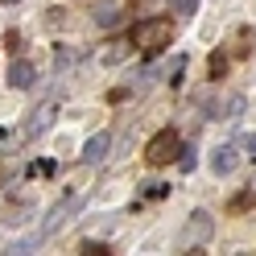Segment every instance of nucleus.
Masks as SVG:
<instances>
[{"label":"nucleus","instance_id":"obj_1","mask_svg":"<svg viewBox=\"0 0 256 256\" xmlns=\"http://www.w3.org/2000/svg\"><path fill=\"white\" fill-rule=\"evenodd\" d=\"M128 42H132V50L157 54V50H166V46L174 42V25H170V21H162V17H145V21H136V25H132Z\"/></svg>","mask_w":256,"mask_h":256},{"label":"nucleus","instance_id":"obj_2","mask_svg":"<svg viewBox=\"0 0 256 256\" xmlns=\"http://www.w3.org/2000/svg\"><path fill=\"white\" fill-rule=\"evenodd\" d=\"M211 236H215V219L206 215V211H190L186 228H182V236H178V252H198Z\"/></svg>","mask_w":256,"mask_h":256},{"label":"nucleus","instance_id":"obj_3","mask_svg":"<svg viewBox=\"0 0 256 256\" xmlns=\"http://www.w3.org/2000/svg\"><path fill=\"white\" fill-rule=\"evenodd\" d=\"M178 153H182V136L174 132V128H162V132L145 145V162L149 166H170V162H178Z\"/></svg>","mask_w":256,"mask_h":256},{"label":"nucleus","instance_id":"obj_4","mask_svg":"<svg viewBox=\"0 0 256 256\" xmlns=\"http://www.w3.org/2000/svg\"><path fill=\"white\" fill-rule=\"evenodd\" d=\"M78 206H83V198H62V202H54V211L46 215V223H42V236H54L62 223H66V219L78 211Z\"/></svg>","mask_w":256,"mask_h":256},{"label":"nucleus","instance_id":"obj_5","mask_svg":"<svg viewBox=\"0 0 256 256\" xmlns=\"http://www.w3.org/2000/svg\"><path fill=\"white\" fill-rule=\"evenodd\" d=\"M54 112H58V100H46L38 112H29V120H25V132H29V136H42L46 128L54 124Z\"/></svg>","mask_w":256,"mask_h":256},{"label":"nucleus","instance_id":"obj_6","mask_svg":"<svg viewBox=\"0 0 256 256\" xmlns=\"http://www.w3.org/2000/svg\"><path fill=\"white\" fill-rule=\"evenodd\" d=\"M38 83V70H34V62H29V58H17V62H12V66H8V87H34Z\"/></svg>","mask_w":256,"mask_h":256},{"label":"nucleus","instance_id":"obj_7","mask_svg":"<svg viewBox=\"0 0 256 256\" xmlns=\"http://www.w3.org/2000/svg\"><path fill=\"white\" fill-rule=\"evenodd\" d=\"M108 149H112V136H108V132H95L87 145H83V166L104 162V157H108Z\"/></svg>","mask_w":256,"mask_h":256},{"label":"nucleus","instance_id":"obj_8","mask_svg":"<svg viewBox=\"0 0 256 256\" xmlns=\"http://www.w3.org/2000/svg\"><path fill=\"white\" fill-rule=\"evenodd\" d=\"M211 166H215V174H223V178H228V174L240 166V149H236V145H219L215 157H211Z\"/></svg>","mask_w":256,"mask_h":256},{"label":"nucleus","instance_id":"obj_9","mask_svg":"<svg viewBox=\"0 0 256 256\" xmlns=\"http://www.w3.org/2000/svg\"><path fill=\"white\" fill-rule=\"evenodd\" d=\"M228 74V50H215L211 54V78H223Z\"/></svg>","mask_w":256,"mask_h":256},{"label":"nucleus","instance_id":"obj_10","mask_svg":"<svg viewBox=\"0 0 256 256\" xmlns=\"http://www.w3.org/2000/svg\"><path fill=\"white\" fill-rule=\"evenodd\" d=\"M170 8L178 12V17H194V8H198V0H170Z\"/></svg>","mask_w":256,"mask_h":256},{"label":"nucleus","instance_id":"obj_11","mask_svg":"<svg viewBox=\"0 0 256 256\" xmlns=\"http://www.w3.org/2000/svg\"><path fill=\"white\" fill-rule=\"evenodd\" d=\"M223 112H228V116H240V112H244V95H232V100L223 104Z\"/></svg>","mask_w":256,"mask_h":256},{"label":"nucleus","instance_id":"obj_12","mask_svg":"<svg viewBox=\"0 0 256 256\" xmlns=\"http://www.w3.org/2000/svg\"><path fill=\"white\" fill-rule=\"evenodd\" d=\"M95 21H100L104 29H112V25H116V8H100V12H95Z\"/></svg>","mask_w":256,"mask_h":256},{"label":"nucleus","instance_id":"obj_13","mask_svg":"<svg viewBox=\"0 0 256 256\" xmlns=\"http://www.w3.org/2000/svg\"><path fill=\"white\" fill-rule=\"evenodd\" d=\"M78 252H83V256H95V252H112V248H104V244H95V240H87V244H78Z\"/></svg>","mask_w":256,"mask_h":256},{"label":"nucleus","instance_id":"obj_14","mask_svg":"<svg viewBox=\"0 0 256 256\" xmlns=\"http://www.w3.org/2000/svg\"><path fill=\"white\" fill-rule=\"evenodd\" d=\"M244 145H248V153H252V157H256V132H252V136H248V140H244Z\"/></svg>","mask_w":256,"mask_h":256},{"label":"nucleus","instance_id":"obj_15","mask_svg":"<svg viewBox=\"0 0 256 256\" xmlns=\"http://www.w3.org/2000/svg\"><path fill=\"white\" fill-rule=\"evenodd\" d=\"M0 4H17V0H0Z\"/></svg>","mask_w":256,"mask_h":256}]
</instances>
